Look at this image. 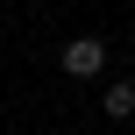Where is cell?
Segmentation results:
<instances>
[{
    "label": "cell",
    "mask_w": 135,
    "mask_h": 135,
    "mask_svg": "<svg viewBox=\"0 0 135 135\" xmlns=\"http://www.w3.org/2000/svg\"><path fill=\"white\" fill-rule=\"evenodd\" d=\"M57 64H64V78H78V85H85V78H100V71H107V43H100V36H78V43H64V50H57Z\"/></svg>",
    "instance_id": "cell-1"
},
{
    "label": "cell",
    "mask_w": 135,
    "mask_h": 135,
    "mask_svg": "<svg viewBox=\"0 0 135 135\" xmlns=\"http://www.w3.org/2000/svg\"><path fill=\"white\" fill-rule=\"evenodd\" d=\"M100 114H107V121H135V85L128 78H114V85L100 93Z\"/></svg>",
    "instance_id": "cell-2"
}]
</instances>
